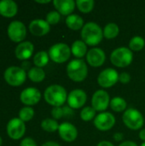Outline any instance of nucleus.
Listing matches in <instances>:
<instances>
[{"label": "nucleus", "instance_id": "42", "mask_svg": "<svg viewBox=\"0 0 145 146\" xmlns=\"http://www.w3.org/2000/svg\"><path fill=\"white\" fill-rule=\"evenodd\" d=\"M2 143H3V140H2V139H1V137H0V146L2 145Z\"/></svg>", "mask_w": 145, "mask_h": 146}, {"label": "nucleus", "instance_id": "38", "mask_svg": "<svg viewBox=\"0 0 145 146\" xmlns=\"http://www.w3.org/2000/svg\"><path fill=\"white\" fill-rule=\"evenodd\" d=\"M97 146H115L112 143H110L109 141H106V140H103V141H101Z\"/></svg>", "mask_w": 145, "mask_h": 146}, {"label": "nucleus", "instance_id": "26", "mask_svg": "<svg viewBox=\"0 0 145 146\" xmlns=\"http://www.w3.org/2000/svg\"><path fill=\"white\" fill-rule=\"evenodd\" d=\"M127 104L126 100L120 97H115L110 101V107L115 112H122L126 110Z\"/></svg>", "mask_w": 145, "mask_h": 146}, {"label": "nucleus", "instance_id": "29", "mask_svg": "<svg viewBox=\"0 0 145 146\" xmlns=\"http://www.w3.org/2000/svg\"><path fill=\"white\" fill-rule=\"evenodd\" d=\"M76 5L80 12L89 13L93 9L95 2L93 0H77Z\"/></svg>", "mask_w": 145, "mask_h": 146}, {"label": "nucleus", "instance_id": "10", "mask_svg": "<svg viewBox=\"0 0 145 146\" xmlns=\"http://www.w3.org/2000/svg\"><path fill=\"white\" fill-rule=\"evenodd\" d=\"M92 108L96 111L103 112L110 104V98L109 93L104 90H98L95 92L91 98Z\"/></svg>", "mask_w": 145, "mask_h": 146}, {"label": "nucleus", "instance_id": "3", "mask_svg": "<svg viewBox=\"0 0 145 146\" xmlns=\"http://www.w3.org/2000/svg\"><path fill=\"white\" fill-rule=\"evenodd\" d=\"M67 74L70 80L75 82H81L85 80L88 74L86 63L81 59L72 60L67 66Z\"/></svg>", "mask_w": 145, "mask_h": 146}, {"label": "nucleus", "instance_id": "16", "mask_svg": "<svg viewBox=\"0 0 145 146\" xmlns=\"http://www.w3.org/2000/svg\"><path fill=\"white\" fill-rule=\"evenodd\" d=\"M61 139L66 142H73L78 137V130L75 126L69 122H63L59 126L58 129Z\"/></svg>", "mask_w": 145, "mask_h": 146}, {"label": "nucleus", "instance_id": "24", "mask_svg": "<svg viewBox=\"0 0 145 146\" xmlns=\"http://www.w3.org/2000/svg\"><path fill=\"white\" fill-rule=\"evenodd\" d=\"M27 75H28V78L32 82H35V83L41 82L45 78V73L43 70V68H38V67H33V68H30Z\"/></svg>", "mask_w": 145, "mask_h": 146}, {"label": "nucleus", "instance_id": "30", "mask_svg": "<svg viewBox=\"0 0 145 146\" xmlns=\"http://www.w3.org/2000/svg\"><path fill=\"white\" fill-rule=\"evenodd\" d=\"M145 45L144 39L140 36L133 37L129 42V49L134 51H139L144 49Z\"/></svg>", "mask_w": 145, "mask_h": 146}, {"label": "nucleus", "instance_id": "18", "mask_svg": "<svg viewBox=\"0 0 145 146\" xmlns=\"http://www.w3.org/2000/svg\"><path fill=\"white\" fill-rule=\"evenodd\" d=\"M53 4L60 15L68 16L73 12L76 2L73 0H54Z\"/></svg>", "mask_w": 145, "mask_h": 146}, {"label": "nucleus", "instance_id": "33", "mask_svg": "<svg viewBox=\"0 0 145 146\" xmlns=\"http://www.w3.org/2000/svg\"><path fill=\"white\" fill-rule=\"evenodd\" d=\"M61 20V15L59 12L57 11H50L46 15V21L50 24V25H55L57 24Z\"/></svg>", "mask_w": 145, "mask_h": 146}, {"label": "nucleus", "instance_id": "40", "mask_svg": "<svg viewBox=\"0 0 145 146\" xmlns=\"http://www.w3.org/2000/svg\"><path fill=\"white\" fill-rule=\"evenodd\" d=\"M139 138L141 140H143L144 142H145V128L142 129L139 133Z\"/></svg>", "mask_w": 145, "mask_h": 146}, {"label": "nucleus", "instance_id": "7", "mask_svg": "<svg viewBox=\"0 0 145 146\" xmlns=\"http://www.w3.org/2000/svg\"><path fill=\"white\" fill-rule=\"evenodd\" d=\"M3 77L9 85L12 86H19L25 82L26 79V74L23 68L12 66L5 70Z\"/></svg>", "mask_w": 145, "mask_h": 146}, {"label": "nucleus", "instance_id": "12", "mask_svg": "<svg viewBox=\"0 0 145 146\" xmlns=\"http://www.w3.org/2000/svg\"><path fill=\"white\" fill-rule=\"evenodd\" d=\"M115 124V117L109 112H102L94 120V126L100 131H109Z\"/></svg>", "mask_w": 145, "mask_h": 146}, {"label": "nucleus", "instance_id": "4", "mask_svg": "<svg viewBox=\"0 0 145 146\" xmlns=\"http://www.w3.org/2000/svg\"><path fill=\"white\" fill-rule=\"evenodd\" d=\"M133 60V53L127 47H120L113 50L110 55V61L113 65L118 68L129 66Z\"/></svg>", "mask_w": 145, "mask_h": 146}, {"label": "nucleus", "instance_id": "22", "mask_svg": "<svg viewBox=\"0 0 145 146\" xmlns=\"http://www.w3.org/2000/svg\"><path fill=\"white\" fill-rule=\"evenodd\" d=\"M71 52L75 57L81 58L87 54V45L83 40H76L71 46Z\"/></svg>", "mask_w": 145, "mask_h": 146}, {"label": "nucleus", "instance_id": "8", "mask_svg": "<svg viewBox=\"0 0 145 146\" xmlns=\"http://www.w3.org/2000/svg\"><path fill=\"white\" fill-rule=\"evenodd\" d=\"M8 35L13 42H21L26 36V28L21 21H14L8 27Z\"/></svg>", "mask_w": 145, "mask_h": 146}, {"label": "nucleus", "instance_id": "35", "mask_svg": "<svg viewBox=\"0 0 145 146\" xmlns=\"http://www.w3.org/2000/svg\"><path fill=\"white\" fill-rule=\"evenodd\" d=\"M21 146H37L36 142L31 138H25L21 142Z\"/></svg>", "mask_w": 145, "mask_h": 146}, {"label": "nucleus", "instance_id": "13", "mask_svg": "<svg viewBox=\"0 0 145 146\" xmlns=\"http://www.w3.org/2000/svg\"><path fill=\"white\" fill-rule=\"evenodd\" d=\"M87 100L86 93L81 89H75L68 95V104L71 109H80Z\"/></svg>", "mask_w": 145, "mask_h": 146}, {"label": "nucleus", "instance_id": "17", "mask_svg": "<svg viewBox=\"0 0 145 146\" xmlns=\"http://www.w3.org/2000/svg\"><path fill=\"white\" fill-rule=\"evenodd\" d=\"M50 30V24L42 19H36L31 21L29 24V31L34 36H44Z\"/></svg>", "mask_w": 145, "mask_h": 146}, {"label": "nucleus", "instance_id": "39", "mask_svg": "<svg viewBox=\"0 0 145 146\" xmlns=\"http://www.w3.org/2000/svg\"><path fill=\"white\" fill-rule=\"evenodd\" d=\"M42 146H61L59 144H57L56 142H54V141H49V142H46L44 143Z\"/></svg>", "mask_w": 145, "mask_h": 146}, {"label": "nucleus", "instance_id": "19", "mask_svg": "<svg viewBox=\"0 0 145 146\" xmlns=\"http://www.w3.org/2000/svg\"><path fill=\"white\" fill-rule=\"evenodd\" d=\"M34 46L29 41L20 43L15 49V56L20 60H26L30 58L33 53Z\"/></svg>", "mask_w": 145, "mask_h": 146}, {"label": "nucleus", "instance_id": "43", "mask_svg": "<svg viewBox=\"0 0 145 146\" xmlns=\"http://www.w3.org/2000/svg\"><path fill=\"white\" fill-rule=\"evenodd\" d=\"M141 146H145V142H144V143H143V144L141 145Z\"/></svg>", "mask_w": 145, "mask_h": 146}, {"label": "nucleus", "instance_id": "32", "mask_svg": "<svg viewBox=\"0 0 145 146\" xmlns=\"http://www.w3.org/2000/svg\"><path fill=\"white\" fill-rule=\"evenodd\" d=\"M34 115V110L30 107L22 108L19 112V118L22 121H29Z\"/></svg>", "mask_w": 145, "mask_h": 146}, {"label": "nucleus", "instance_id": "25", "mask_svg": "<svg viewBox=\"0 0 145 146\" xmlns=\"http://www.w3.org/2000/svg\"><path fill=\"white\" fill-rule=\"evenodd\" d=\"M119 33H120L119 27L115 23H109L105 26L103 29V36L108 39H113L116 38Z\"/></svg>", "mask_w": 145, "mask_h": 146}, {"label": "nucleus", "instance_id": "31", "mask_svg": "<svg viewBox=\"0 0 145 146\" xmlns=\"http://www.w3.org/2000/svg\"><path fill=\"white\" fill-rule=\"evenodd\" d=\"M96 116V110L92 107H85L80 112V118L84 121H90Z\"/></svg>", "mask_w": 145, "mask_h": 146}, {"label": "nucleus", "instance_id": "14", "mask_svg": "<svg viewBox=\"0 0 145 146\" xmlns=\"http://www.w3.org/2000/svg\"><path fill=\"white\" fill-rule=\"evenodd\" d=\"M86 60L93 68L101 67L106 60L105 52L100 48H91L86 54Z\"/></svg>", "mask_w": 145, "mask_h": 146}, {"label": "nucleus", "instance_id": "28", "mask_svg": "<svg viewBox=\"0 0 145 146\" xmlns=\"http://www.w3.org/2000/svg\"><path fill=\"white\" fill-rule=\"evenodd\" d=\"M59 126L58 122L54 120V119H45L41 122V127L43 130H44L45 132L48 133H54L56 131H57L59 129Z\"/></svg>", "mask_w": 145, "mask_h": 146}, {"label": "nucleus", "instance_id": "6", "mask_svg": "<svg viewBox=\"0 0 145 146\" xmlns=\"http://www.w3.org/2000/svg\"><path fill=\"white\" fill-rule=\"evenodd\" d=\"M48 54L54 62L63 63L69 59L71 56V48L64 43H58L50 48Z\"/></svg>", "mask_w": 145, "mask_h": 146}, {"label": "nucleus", "instance_id": "37", "mask_svg": "<svg viewBox=\"0 0 145 146\" xmlns=\"http://www.w3.org/2000/svg\"><path fill=\"white\" fill-rule=\"evenodd\" d=\"M119 146H138V145L133 141H125L121 143Z\"/></svg>", "mask_w": 145, "mask_h": 146}, {"label": "nucleus", "instance_id": "2", "mask_svg": "<svg viewBox=\"0 0 145 146\" xmlns=\"http://www.w3.org/2000/svg\"><path fill=\"white\" fill-rule=\"evenodd\" d=\"M44 97L46 103L54 107H62L68 100L66 89L59 85H52L47 87Z\"/></svg>", "mask_w": 145, "mask_h": 146}, {"label": "nucleus", "instance_id": "15", "mask_svg": "<svg viewBox=\"0 0 145 146\" xmlns=\"http://www.w3.org/2000/svg\"><path fill=\"white\" fill-rule=\"evenodd\" d=\"M20 98L22 104L28 106H32L37 104L40 101L41 93L37 88L28 87L21 92Z\"/></svg>", "mask_w": 145, "mask_h": 146}, {"label": "nucleus", "instance_id": "34", "mask_svg": "<svg viewBox=\"0 0 145 146\" xmlns=\"http://www.w3.org/2000/svg\"><path fill=\"white\" fill-rule=\"evenodd\" d=\"M130 80H131V75L126 72H123L119 75V81L122 84H127L130 82Z\"/></svg>", "mask_w": 145, "mask_h": 146}, {"label": "nucleus", "instance_id": "1", "mask_svg": "<svg viewBox=\"0 0 145 146\" xmlns=\"http://www.w3.org/2000/svg\"><path fill=\"white\" fill-rule=\"evenodd\" d=\"M82 40L88 45L95 46L101 43L103 38V31L95 22H87L81 30Z\"/></svg>", "mask_w": 145, "mask_h": 146}, {"label": "nucleus", "instance_id": "9", "mask_svg": "<svg viewBox=\"0 0 145 146\" xmlns=\"http://www.w3.org/2000/svg\"><path fill=\"white\" fill-rule=\"evenodd\" d=\"M119 74L114 68H106L103 70L98 77L97 82L103 88H109L115 86L119 80Z\"/></svg>", "mask_w": 145, "mask_h": 146}, {"label": "nucleus", "instance_id": "41", "mask_svg": "<svg viewBox=\"0 0 145 146\" xmlns=\"http://www.w3.org/2000/svg\"><path fill=\"white\" fill-rule=\"evenodd\" d=\"M35 2H36V3H50V0H45V1H40V0H36Z\"/></svg>", "mask_w": 145, "mask_h": 146}, {"label": "nucleus", "instance_id": "5", "mask_svg": "<svg viewBox=\"0 0 145 146\" xmlns=\"http://www.w3.org/2000/svg\"><path fill=\"white\" fill-rule=\"evenodd\" d=\"M122 121L128 128L133 131L142 128L144 123L143 115L134 108H130L124 112Z\"/></svg>", "mask_w": 145, "mask_h": 146}, {"label": "nucleus", "instance_id": "36", "mask_svg": "<svg viewBox=\"0 0 145 146\" xmlns=\"http://www.w3.org/2000/svg\"><path fill=\"white\" fill-rule=\"evenodd\" d=\"M123 137H124V135H123L122 133H115V135H114V139H115V140L117 141V142L121 141V140L123 139Z\"/></svg>", "mask_w": 145, "mask_h": 146}, {"label": "nucleus", "instance_id": "20", "mask_svg": "<svg viewBox=\"0 0 145 146\" xmlns=\"http://www.w3.org/2000/svg\"><path fill=\"white\" fill-rule=\"evenodd\" d=\"M18 11L17 4L12 0H2L0 1V15L10 18L14 17Z\"/></svg>", "mask_w": 145, "mask_h": 146}, {"label": "nucleus", "instance_id": "23", "mask_svg": "<svg viewBox=\"0 0 145 146\" xmlns=\"http://www.w3.org/2000/svg\"><path fill=\"white\" fill-rule=\"evenodd\" d=\"M51 115L55 119H61L62 117H70L73 115V110L68 106L62 107H54L51 110Z\"/></svg>", "mask_w": 145, "mask_h": 146}, {"label": "nucleus", "instance_id": "11", "mask_svg": "<svg viewBox=\"0 0 145 146\" xmlns=\"http://www.w3.org/2000/svg\"><path fill=\"white\" fill-rule=\"evenodd\" d=\"M25 132V123L20 118H14L9 121L7 125V133L10 139L15 140L20 139L23 137Z\"/></svg>", "mask_w": 145, "mask_h": 146}, {"label": "nucleus", "instance_id": "21", "mask_svg": "<svg viewBox=\"0 0 145 146\" xmlns=\"http://www.w3.org/2000/svg\"><path fill=\"white\" fill-rule=\"evenodd\" d=\"M66 25L68 28L72 30H79L82 29L84 25V20L81 16L78 15H70L66 19Z\"/></svg>", "mask_w": 145, "mask_h": 146}, {"label": "nucleus", "instance_id": "27", "mask_svg": "<svg viewBox=\"0 0 145 146\" xmlns=\"http://www.w3.org/2000/svg\"><path fill=\"white\" fill-rule=\"evenodd\" d=\"M49 54L46 51H39L33 57V63L38 68H43L49 62Z\"/></svg>", "mask_w": 145, "mask_h": 146}]
</instances>
